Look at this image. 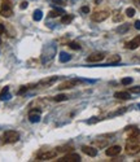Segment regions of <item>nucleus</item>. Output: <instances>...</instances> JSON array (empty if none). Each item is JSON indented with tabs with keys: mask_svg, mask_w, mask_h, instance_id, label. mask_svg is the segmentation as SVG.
I'll use <instances>...</instances> for the list:
<instances>
[{
	"mask_svg": "<svg viewBox=\"0 0 140 162\" xmlns=\"http://www.w3.org/2000/svg\"><path fill=\"white\" fill-rule=\"evenodd\" d=\"M80 11H82L83 13H90V8H88V7H83Z\"/></svg>",
	"mask_w": 140,
	"mask_h": 162,
	"instance_id": "2f4dec72",
	"label": "nucleus"
},
{
	"mask_svg": "<svg viewBox=\"0 0 140 162\" xmlns=\"http://www.w3.org/2000/svg\"><path fill=\"white\" fill-rule=\"evenodd\" d=\"M0 14H2L3 17H11L13 14V7H12V3L9 0H4L2 3V7H0Z\"/></svg>",
	"mask_w": 140,
	"mask_h": 162,
	"instance_id": "7ed1b4c3",
	"label": "nucleus"
},
{
	"mask_svg": "<svg viewBox=\"0 0 140 162\" xmlns=\"http://www.w3.org/2000/svg\"><path fill=\"white\" fill-rule=\"evenodd\" d=\"M3 33H4V26L0 24V34H3Z\"/></svg>",
	"mask_w": 140,
	"mask_h": 162,
	"instance_id": "f704fd0d",
	"label": "nucleus"
},
{
	"mask_svg": "<svg viewBox=\"0 0 140 162\" xmlns=\"http://www.w3.org/2000/svg\"><path fill=\"white\" fill-rule=\"evenodd\" d=\"M78 83H80V80H78V79L65 80V82L60 83V86H58V90H66V88H73L74 86H77Z\"/></svg>",
	"mask_w": 140,
	"mask_h": 162,
	"instance_id": "0eeeda50",
	"label": "nucleus"
},
{
	"mask_svg": "<svg viewBox=\"0 0 140 162\" xmlns=\"http://www.w3.org/2000/svg\"><path fill=\"white\" fill-rule=\"evenodd\" d=\"M139 108H140V104H139Z\"/></svg>",
	"mask_w": 140,
	"mask_h": 162,
	"instance_id": "4c0bfd02",
	"label": "nucleus"
},
{
	"mask_svg": "<svg viewBox=\"0 0 140 162\" xmlns=\"http://www.w3.org/2000/svg\"><path fill=\"white\" fill-rule=\"evenodd\" d=\"M4 142L5 144H13V143H16L20 140V134L17 131H13V130H9V131H5L4 132Z\"/></svg>",
	"mask_w": 140,
	"mask_h": 162,
	"instance_id": "f03ea898",
	"label": "nucleus"
},
{
	"mask_svg": "<svg viewBox=\"0 0 140 162\" xmlns=\"http://www.w3.org/2000/svg\"><path fill=\"white\" fill-rule=\"evenodd\" d=\"M134 2H135V4H136L138 8H140V0H134Z\"/></svg>",
	"mask_w": 140,
	"mask_h": 162,
	"instance_id": "c9c22d12",
	"label": "nucleus"
},
{
	"mask_svg": "<svg viewBox=\"0 0 140 162\" xmlns=\"http://www.w3.org/2000/svg\"><path fill=\"white\" fill-rule=\"evenodd\" d=\"M73 21V16H70V14H64V16L61 17V24H70V22Z\"/></svg>",
	"mask_w": 140,
	"mask_h": 162,
	"instance_id": "dca6fc26",
	"label": "nucleus"
},
{
	"mask_svg": "<svg viewBox=\"0 0 140 162\" xmlns=\"http://www.w3.org/2000/svg\"><path fill=\"white\" fill-rule=\"evenodd\" d=\"M114 97L115 99H120V100H129L131 96H130V93L126 92V91H120V92H115L114 93Z\"/></svg>",
	"mask_w": 140,
	"mask_h": 162,
	"instance_id": "4468645a",
	"label": "nucleus"
},
{
	"mask_svg": "<svg viewBox=\"0 0 140 162\" xmlns=\"http://www.w3.org/2000/svg\"><path fill=\"white\" fill-rule=\"evenodd\" d=\"M130 92L132 93H140V86H136V87H130Z\"/></svg>",
	"mask_w": 140,
	"mask_h": 162,
	"instance_id": "c85d7f7f",
	"label": "nucleus"
},
{
	"mask_svg": "<svg viewBox=\"0 0 140 162\" xmlns=\"http://www.w3.org/2000/svg\"><path fill=\"white\" fill-rule=\"evenodd\" d=\"M55 101H65V100H68V96L66 95H57V96L53 97Z\"/></svg>",
	"mask_w": 140,
	"mask_h": 162,
	"instance_id": "a878e982",
	"label": "nucleus"
},
{
	"mask_svg": "<svg viewBox=\"0 0 140 162\" xmlns=\"http://www.w3.org/2000/svg\"><path fill=\"white\" fill-rule=\"evenodd\" d=\"M58 154V152H57V149H55V151H46V152H42L39 156H38V160L39 161H47V160H52V158H55L56 156Z\"/></svg>",
	"mask_w": 140,
	"mask_h": 162,
	"instance_id": "39448f33",
	"label": "nucleus"
},
{
	"mask_svg": "<svg viewBox=\"0 0 140 162\" xmlns=\"http://www.w3.org/2000/svg\"><path fill=\"white\" fill-rule=\"evenodd\" d=\"M121 151H122V148L120 145H112L105 151V154L109 157H114V156H118V154L121 153Z\"/></svg>",
	"mask_w": 140,
	"mask_h": 162,
	"instance_id": "6e6552de",
	"label": "nucleus"
},
{
	"mask_svg": "<svg viewBox=\"0 0 140 162\" xmlns=\"http://www.w3.org/2000/svg\"><path fill=\"white\" fill-rule=\"evenodd\" d=\"M93 144H95V146H97V148H104V146L108 144V142L106 140H95L93 142Z\"/></svg>",
	"mask_w": 140,
	"mask_h": 162,
	"instance_id": "b1692460",
	"label": "nucleus"
},
{
	"mask_svg": "<svg viewBox=\"0 0 140 162\" xmlns=\"http://www.w3.org/2000/svg\"><path fill=\"white\" fill-rule=\"evenodd\" d=\"M122 18H123L122 13H121L120 11H115V12H114V16H113L114 22H120V21H122Z\"/></svg>",
	"mask_w": 140,
	"mask_h": 162,
	"instance_id": "412c9836",
	"label": "nucleus"
},
{
	"mask_svg": "<svg viewBox=\"0 0 140 162\" xmlns=\"http://www.w3.org/2000/svg\"><path fill=\"white\" fill-rule=\"evenodd\" d=\"M52 3H53V4H60V5H64V4H65L64 0H52Z\"/></svg>",
	"mask_w": 140,
	"mask_h": 162,
	"instance_id": "7c9ffc66",
	"label": "nucleus"
},
{
	"mask_svg": "<svg viewBox=\"0 0 140 162\" xmlns=\"http://www.w3.org/2000/svg\"><path fill=\"white\" fill-rule=\"evenodd\" d=\"M58 153H62V152H68V151H71L73 146L70 145H64V146H58V148H56Z\"/></svg>",
	"mask_w": 140,
	"mask_h": 162,
	"instance_id": "4be33fe9",
	"label": "nucleus"
},
{
	"mask_svg": "<svg viewBox=\"0 0 140 162\" xmlns=\"http://www.w3.org/2000/svg\"><path fill=\"white\" fill-rule=\"evenodd\" d=\"M58 77L57 75H53V77H49V78H46V79H42L39 82V86H43V87H49L52 86L55 82H57Z\"/></svg>",
	"mask_w": 140,
	"mask_h": 162,
	"instance_id": "f8f14e48",
	"label": "nucleus"
},
{
	"mask_svg": "<svg viewBox=\"0 0 140 162\" xmlns=\"http://www.w3.org/2000/svg\"><path fill=\"white\" fill-rule=\"evenodd\" d=\"M82 152H83L84 154H87V156H90V157H95V156L97 154L96 148L90 146V145H83V146H82Z\"/></svg>",
	"mask_w": 140,
	"mask_h": 162,
	"instance_id": "ddd939ff",
	"label": "nucleus"
},
{
	"mask_svg": "<svg viewBox=\"0 0 140 162\" xmlns=\"http://www.w3.org/2000/svg\"><path fill=\"white\" fill-rule=\"evenodd\" d=\"M130 29V25L129 24H126V25H122V26H120V27H117V33H120V34H123V33H126L127 30Z\"/></svg>",
	"mask_w": 140,
	"mask_h": 162,
	"instance_id": "aec40b11",
	"label": "nucleus"
},
{
	"mask_svg": "<svg viewBox=\"0 0 140 162\" xmlns=\"http://www.w3.org/2000/svg\"><path fill=\"white\" fill-rule=\"evenodd\" d=\"M124 47H126L127 49H136L138 47H140V35H138L135 39L127 42L126 44H124Z\"/></svg>",
	"mask_w": 140,
	"mask_h": 162,
	"instance_id": "9d476101",
	"label": "nucleus"
},
{
	"mask_svg": "<svg viewBox=\"0 0 140 162\" xmlns=\"http://www.w3.org/2000/svg\"><path fill=\"white\" fill-rule=\"evenodd\" d=\"M134 14H135V9L134 8H127L126 9V16L127 17H132Z\"/></svg>",
	"mask_w": 140,
	"mask_h": 162,
	"instance_id": "bb28decb",
	"label": "nucleus"
},
{
	"mask_svg": "<svg viewBox=\"0 0 140 162\" xmlns=\"http://www.w3.org/2000/svg\"><path fill=\"white\" fill-rule=\"evenodd\" d=\"M108 17H109V12L108 11H99V12H95L92 14L91 20L95 21V22H102V21H105Z\"/></svg>",
	"mask_w": 140,
	"mask_h": 162,
	"instance_id": "20e7f679",
	"label": "nucleus"
},
{
	"mask_svg": "<svg viewBox=\"0 0 140 162\" xmlns=\"http://www.w3.org/2000/svg\"><path fill=\"white\" fill-rule=\"evenodd\" d=\"M0 99L2 100H5V99H9V95H8V87L3 88L2 93H0Z\"/></svg>",
	"mask_w": 140,
	"mask_h": 162,
	"instance_id": "5701e85b",
	"label": "nucleus"
},
{
	"mask_svg": "<svg viewBox=\"0 0 140 162\" xmlns=\"http://www.w3.org/2000/svg\"><path fill=\"white\" fill-rule=\"evenodd\" d=\"M26 7H27V2H22V3H21V8H22V9H25Z\"/></svg>",
	"mask_w": 140,
	"mask_h": 162,
	"instance_id": "473e14b6",
	"label": "nucleus"
},
{
	"mask_svg": "<svg viewBox=\"0 0 140 162\" xmlns=\"http://www.w3.org/2000/svg\"><path fill=\"white\" fill-rule=\"evenodd\" d=\"M0 44H2V40H0Z\"/></svg>",
	"mask_w": 140,
	"mask_h": 162,
	"instance_id": "e433bc0d",
	"label": "nucleus"
},
{
	"mask_svg": "<svg viewBox=\"0 0 140 162\" xmlns=\"http://www.w3.org/2000/svg\"><path fill=\"white\" fill-rule=\"evenodd\" d=\"M104 57L105 55L102 53V52H96V53H92L87 57V62H100L104 60Z\"/></svg>",
	"mask_w": 140,
	"mask_h": 162,
	"instance_id": "1a4fd4ad",
	"label": "nucleus"
},
{
	"mask_svg": "<svg viewBox=\"0 0 140 162\" xmlns=\"http://www.w3.org/2000/svg\"><path fill=\"white\" fill-rule=\"evenodd\" d=\"M64 12L61 11V9H55V11H51L49 13H48V17H51V18H55V17H57V16H60V14H62Z\"/></svg>",
	"mask_w": 140,
	"mask_h": 162,
	"instance_id": "f3484780",
	"label": "nucleus"
},
{
	"mask_svg": "<svg viewBox=\"0 0 140 162\" xmlns=\"http://www.w3.org/2000/svg\"><path fill=\"white\" fill-rule=\"evenodd\" d=\"M69 47L71 49H74V51H79L80 49V44H78L77 42H70L69 43Z\"/></svg>",
	"mask_w": 140,
	"mask_h": 162,
	"instance_id": "393cba45",
	"label": "nucleus"
},
{
	"mask_svg": "<svg viewBox=\"0 0 140 162\" xmlns=\"http://www.w3.org/2000/svg\"><path fill=\"white\" fill-rule=\"evenodd\" d=\"M29 88H31V86H24V87H22L21 88V90L18 91V95H22V93H25L27 90H29Z\"/></svg>",
	"mask_w": 140,
	"mask_h": 162,
	"instance_id": "c756f323",
	"label": "nucleus"
},
{
	"mask_svg": "<svg viewBox=\"0 0 140 162\" xmlns=\"http://www.w3.org/2000/svg\"><path fill=\"white\" fill-rule=\"evenodd\" d=\"M135 27L138 29V30H140V21H136V22H135Z\"/></svg>",
	"mask_w": 140,
	"mask_h": 162,
	"instance_id": "72a5a7b5",
	"label": "nucleus"
},
{
	"mask_svg": "<svg viewBox=\"0 0 140 162\" xmlns=\"http://www.w3.org/2000/svg\"><path fill=\"white\" fill-rule=\"evenodd\" d=\"M140 152V139L139 136H129L126 143V153L127 154H136Z\"/></svg>",
	"mask_w": 140,
	"mask_h": 162,
	"instance_id": "f257e3e1",
	"label": "nucleus"
},
{
	"mask_svg": "<svg viewBox=\"0 0 140 162\" xmlns=\"http://www.w3.org/2000/svg\"><path fill=\"white\" fill-rule=\"evenodd\" d=\"M121 82H122V84H124V86H129V84L132 83V78H123Z\"/></svg>",
	"mask_w": 140,
	"mask_h": 162,
	"instance_id": "cd10ccee",
	"label": "nucleus"
},
{
	"mask_svg": "<svg viewBox=\"0 0 140 162\" xmlns=\"http://www.w3.org/2000/svg\"><path fill=\"white\" fill-rule=\"evenodd\" d=\"M42 17H43V13H42V11H39V9H36V11L34 12V14H33L34 21H40Z\"/></svg>",
	"mask_w": 140,
	"mask_h": 162,
	"instance_id": "6ab92c4d",
	"label": "nucleus"
},
{
	"mask_svg": "<svg viewBox=\"0 0 140 162\" xmlns=\"http://www.w3.org/2000/svg\"><path fill=\"white\" fill-rule=\"evenodd\" d=\"M121 61V56L118 55H113L108 58V64H118Z\"/></svg>",
	"mask_w": 140,
	"mask_h": 162,
	"instance_id": "2eb2a0df",
	"label": "nucleus"
},
{
	"mask_svg": "<svg viewBox=\"0 0 140 162\" xmlns=\"http://www.w3.org/2000/svg\"><path fill=\"white\" fill-rule=\"evenodd\" d=\"M79 161H80V156L79 154H75V153L68 154V156L60 158V162H79Z\"/></svg>",
	"mask_w": 140,
	"mask_h": 162,
	"instance_id": "9b49d317",
	"label": "nucleus"
},
{
	"mask_svg": "<svg viewBox=\"0 0 140 162\" xmlns=\"http://www.w3.org/2000/svg\"><path fill=\"white\" fill-rule=\"evenodd\" d=\"M70 58H71V56L68 55V53H65V52L60 53V61L61 62H68V61H70Z\"/></svg>",
	"mask_w": 140,
	"mask_h": 162,
	"instance_id": "a211bd4d",
	"label": "nucleus"
},
{
	"mask_svg": "<svg viewBox=\"0 0 140 162\" xmlns=\"http://www.w3.org/2000/svg\"><path fill=\"white\" fill-rule=\"evenodd\" d=\"M29 119H30V122H33V123L39 122L40 121V110L31 108V110L29 112Z\"/></svg>",
	"mask_w": 140,
	"mask_h": 162,
	"instance_id": "423d86ee",
	"label": "nucleus"
}]
</instances>
